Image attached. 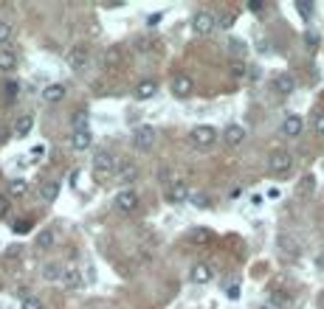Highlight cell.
I'll list each match as a JSON object with an SVG mask.
<instances>
[{
    "label": "cell",
    "instance_id": "9",
    "mask_svg": "<svg viewBox=\"0 0 324 309\" xmlns=\"http://www.w3.org/2000/svg\"><path fill=\"white\" fill-rule=\"evenodd\" d=\"M116 177H119V183H122V186H130V183L138 180V166L132 163V160H119Z\"/></svg>",
    "mask_w": 324,
    "mask_h": 309
},
{
    "label": "cell",
    "instance_id": "29",
    "mask_svg": "<svg viewBox=\"0 0 324 309\" xmlns=\"http://www.w3.org/2000/svg\"><path fill=\"white\" fill-rule=\"evenodd\" d=\"M313 174H305V177H302V180H299V194H302V197H307V194H310V191H313Z\"/></svg>",
    "mask_w": 324,
    "mask_h": 309
},
{
    "label": "cell",
    "instance_id": "19",
    "mask_svg": "<svg viewBox=\"0 0 324 309\" xmlns=\"http://www.w3.org/2000/svg\"><path fill=\"white\" fill-rule=\"evenodd\" d=\"M192 281L194 284H209L211 281V267L209 264H194L192 267Z\"/></svg>",
    "mask_w": 324,
    "mask_h": 309
},
{
    "label": "cell",
    "instance_id": "2",
    "mask_svg": "<svg viewBox=\"0 0 324 309\" xmlns=\"http://www.w3.org/2000/svg\"><path fill=\"white\" fill-rule=\"evenodd\" d=\"M189 141H192V146H197V149H209V146L217 144V129L209 127V124H197V127L189 132Z\"/></svg>",
    "mask_w": 324,
    "mask_h": 309
},
{
    "label": "cell",
    "instance_id": "20",
    "mask_svg": "<svg viewBox=\"0 0 324 309\" xmlns=\"http://www.w3.org/2000/svg\"><path fill=\"white\" fill-rule=\"evenodd\" d=\"M60 189H62V186H60L57 180H48L43 189H40V197H43L45 203H54V200L60 197Z\"/></svg>",
    "mask_w": 324,
    "mask_h": 309
},
{
    "label": "cell",
    "instance_id": "38",
    "mask_svg": "<svg viewBox=\"0 0 324 309\" xmlns=\"http://www.w3.org/2000/svg\"><path fill=\"white\" fill-rule=\"evenodd\" d=\"M45 278H48V281H54V278H62L60 267H57V264H48V267H45Z\"/></svg>",
    "mask_w": 324,
    "mask_h": 309
},
{
    "label": "cell",
    "instance_id": "1",
    "mask_svg": "<svg viewBox=\"0 0 324 309\" xmlns=\"http://www.w3.org/2000/svg\"><path fill=\"white\" fill-rule=\"evenodd\" d=\"M116 169H119V160H116V154L110 152V149H99V152L93 154V177H96L99 183H105L107 177H113Z\"/></svg>",
    "mask_w": 324,
    "mask_h": 309
},
{
    "label": "cell",
    "instance_id": "4",
    "mask_svg": "<svg viewBox=\"0 0 324 309\" xmlns=\"http://www.w3.org/2000/svg\"><path fill=\"white\" fill-rule=\"evenodd\" d=\"M132 146H135L138 152H152V146H155V129L152 127H135V132H132Z\"/></svg>",
    "mask_w": 324,
    "mask_h": 309
},
{
    "label": "cell",
    "instance_id": "43",
    "mask_svg": "<svg viewBox=\"0 0 324 309\" xmlns=\"http://www.w3.org/2000/svg\"><path fill=\"white\" fill-rule=\"evenodd\" d=\"M107 9H122V6H127V3H124V0H110V3H105Z\"/></svg>",
    "mask_w": 324,
    "mask_h": 309
},
{
    "label": "cell",
    "instance_id": "3",
    "mask_svg": "<svg viewBox=\"0 0 324 309\" xmlns=\"http://www.w3.org/2000/svg\"><path fill=\"white\" fill-rule=\"evenodd\" d=\"M290 166H293V157H290V152H285V149H273V152L268 154V169H271V174H276V177H285V174L290 172Z\"/></svg>",
    "mask_w": 324,
    "mask_h": 309
},
{
    "label": "cell",
    "instance_id": "37",
    "mask_svg": "<svg viewBox=\"0 0 324 309\" xmlns=\"http://www.w3.org/2000/svg\"><path fill=\"white\" fill-rule=\"evenodd\" d=\"M23 309H43V304H40V298L28 295V298H23Z\"/></svg>",
    "mask_w": 324,
    "mask_h": 309
},
{
    "label": "cell",
    "instance_id": "36",
    "mask_svg": "<svg viewBox=\"0 0 324 309\" xmlns=\"http://www.w3.org/2000/svg\"><path fill=\"white\" fill-rule=\"evenodd\" d=\"M28 231H31V219H17V222H14V233L26 236Z\"/></svg>",
    "mask_w": 324,
    "mask_h": 309
},
{
    "label": "cell",
    "instance_id": "10",
    "mask_svg": "<svg viewBox=\"0 0 324 309\" xmlns=\"http://www.w3.org/2000/svg\"><path fill=\"white\" fill-rule=\"evenodd\" d=\"M273 87V93H279V96H290L293 90H296V79L290 76V73H276L271 82Z\"/></svg>",
    "mask_w": 324,
    "mask_h": 309
},
{
    "label": "cell",
    "instance_id": "39",
    "mask_svg": "<svg viewBox=\"0 0 324 309\" xmlns=\"http://www.w3.org/2000/svg\"><path fill=\"white\" fill-rule=\"evenodd\" d=\"M9 208H11V200L6 197V194H0V219L9 214Z\"/></svg>",
    "mask_w": 324,
    "mask_h": 309
},
{
    "label": "cell",
    "instance_id": "34",
    "mask_svg": "<svg viewBox=\"0 0 324 309\" xmlns=\"http://www.w3.org/2000/svg\"><path fill=\"white\" fill-rule=\"evenodd\" d=\"M243 6H246L248 11H254V14H262V11H265V3H262V0H246Z\"/></svg>",
    "mask_w": 324,
    "mask_h": 309
},
{
    "label": "cell",
    "instance_id": "42",
    "mask_svg": "<svg viewBox=\"0 0 324 309\" xmlns=\"http://www.w3.org/2000/svg\"><path fill=\"white\" fill-rule=\"evenodd\" d=\"M6 93H9V99H14L20 93V85L17 82H6Z\"/></svg>",
    "mask_w": 324,
    "mask_h": 309
},
{
    "label": "cell",
    "instance_id": "40",
    "mask_svg": "<svg viewBox=\"0 0 324 309\" xmlns=\"http://www.w3.org/2000/svg\"><path fill=\"white\" fill-rule=\"evenodd\" d=\"M305 43H307V48H319V34L316 31H305Z\"/></svg>",
    "mask_w": 324,
    "mask_h": 309
},
{
    "label": "cell",
    "instance_id": "44",
    "mask_svg": "<svg viewBox=\"0 0 324 309\" xmlns=\"http://www.w3.org/2000/svg\"><path fill=\"white\" fill-rule=\"evenodd\" d=\"M161 23V14H149V20H147V26L152 28V26H158Z\"/></svg>",
    "mask_w": 324,
    "mask_h": 309
},
{
    "label": "cell",
    "instance_id": "24",
    "mask_svg": "<svg viewBox=\"0 0 324 309\" xmlns=\"http://www.w3.org/2000/svg\"><path fill=\"white\" fill-rule=\"evenodd\" d=\"M288 304V292H282V290H273L271 295H268V307H273V309H282Z\"/></svg>",
    "mask_w": 324,
    "mask_h": 309
},
{
    "label": "cell",
    "instance_id": "7",
    "mask_svg": "<svg viewBox=\"0 0 324 309\" xmlns=\"http://www.w3.org/2000/svg\"><path fill=\"white\" fill-rule=\"evenodd\" d=\"M169 90H172V96H175V99H189V96H192V90H194L192 76H189V73H178V76L172 79Z\"/></svg>",
    "mask_w": 324,
    "mask_h": 309
},
{
    "label": "cell",
    "instance_id": "46",
    "mask_svg": "<svg viewBox=\"0 0 324 309\" xmlns=\"http://www.w3.org/2000/svg\"><path fill=\"white\" fill-rule=\"evenodd\" d=\"M262 309H273V307H262Z\"/></svg>",
    "mask_w": 324,
    "mask_h": 309
},
{
    "label": "cell",
    "instance_id": "22",
    "mask_svg": "<svg viewBox=\"0 0 324 309\" xmlns=\"http://www.w3.org/2000/svg\"><path fill=\"white\" fill-rule=\"evenodd\" d=\"M31 129H34V115H23V118L17 121V127H14V135H17V138H26Z\"/></svg>",
    "mask_w": 324,
    "mask_h": 309
},
{
    "label": "cell",
    "instance_id": "13",
    "mask_svg": "<svg viewBox=\"0 0 324 309\" xmlns=\"http://www.w3.org/2000/svg\"><path fill=\"white\" fill-rule=\"evenodd\" d=\"M155 93H158L155 79H141L138 85H135V99H138V102H147V99H152Z\"/></svg>",
    "mask_w": 324,
    "mask_h": 309
},
{
    "label": "cell",
    "instance_id": "25",
    "mask_svg": "<svg viewBox=\"0 0 324 309\" xmlns=\"http://www.w3.org/2000/svg\"><path fill=\"white\" fill-rule=\"evenodd\" d=\"M189 239H192L194 245H206V242L211 239V231L209 228H194V231L189 233Z\"/></svg>",
    "mask_w": 324,
    "mask_h": 309
},
{
    "label": "cell",
    "instance_id": "23",
    "mask_svg": "<svg viewBox=\"0 0 324 309\" xmlns=\"http://www.w3.org/2000/svg\"><path fill=\"white\" fill-rule=\"evenodd\" d=\"M279 248L285 250V256H293V258L299 256V245H296L293 239H290V236H285V233L279 236Z\"/></svg>",
    "mask_w": 324,
    "mask_h": 309
},
{
    "label": "cell",
    "instance_id": "15",
    "mask_svg": "<svg viewBox=\"0 0 324 309\" xmlns=\"http://www.w3.org/2000/svg\"><path fill=\"white\" fill-rule=\"evenodd\" d=\"M302 127H305L302 115H288V118L282 121V132H285L288 138H296L299 132H302Z\"/></svg>",
    "mask_w": 324,
    "mask_h": 309
},
{
    "label": "cell",
    "instance_id": "17",
    "mask_svg": "<svg viewBox=\"0 0 324 309\" xmlns=\"http://www.w3.org/2000/svg\"><path fill=\"white\" fill-rule=\"evenodd\" d=\"M14 68H17V53L9 51V48H3V51H0V70L9 73V70H14Z\"/></svg>",
    "mask_w": 324,
    "mask_h": 309
},
{
    "label": "cell",
    "instance_id": "33",
    "mask_svg": "<svg viewBox=\"0 0 324 309\" xmlns=\"http://www.w3.org/2000/svg\"><path fill=\"white\" fill-rule=\"evenodd\" d=\"M228 70H231V76H234V79H243V76H246V65H243L240 59L231 62V65H228Z\"/></svg>",
    "mask_w": 324,
    "mask_h": 309
},
{
    "label": "cell",
    "instance_id": "5",
    "mask_svg": "<svg viewBox=\"0 0 324 309\" xmlns=\"http://www.w3.org/2000/svg\"><path fill=\"white\" fill-rule=\"evenodd\" d=\"M214 28H217V20H214V14H209V11H197L192 17V31L197 37H209Z\"/></svg>",
    "mask_w": 324,
    "mask_h": 309
},
{
    "label": "cell",
    "instance_id": "18",
    "mask_svg": "<svg viewBox=\"0 0 324 309\" xmlns=\"http://www.w3.org/2000/svg\"><path fill=\"white\" fill-rule=\"evenodd\" d=\"M43 99L48 104H57V102H62V99H65V87L62 85H48L43 90Z\"/></svg>",
    "mask_w": 324,
    "mask_h": 309
},
{
    "label": "cell",
    "instance_id": "21",
    "mask_svg": "<svg viewBox=\"0 0 324 309\" xmlns=\"http://www.w3.org/2000/svg\"><path fill=\"white\" fill-rule=\"evenodd\" d=\"M54 242H57V236H54L51 228H45V231H40V236H37V250H51L54 248Z\"/></svg>",
    "mask_w": 324,
    "mask_h": 309
},
{
    "label": "cell",
    "instance_id": "14",
    "mask_svg": "<svg viewBox=\"0 0 324 309\" xmlns=\"http://www.w3.org/2000/svg\"><path fill=\"white\" fill-rule=\"evenodd\" d=\"M82 281H85V275L79 273L76 267H70V270H65V273H62V287H65V290H79V287H82Z\"/></svg>",
    "mask_w": 324,
    "mask_h": 309
},
{
    "label": "cell",
    "instance_id": "47",
    "mask_svg": "<svg viewBox=\"0 0 324 309\" xmlns=\"http://www.w3.org/2000/svg\"><path fill=\"white\" fill-rule=\"evenodd\" d=\"M0 177H3V172H0Z\"/></svg>",
    "mask_w": 324,
    "mask_h": 309
},
{
    "label": "cell",
    "instance_id": "11",
    "mask_svg": "<svg viewBox=\"0 0 324 309\" xmlns=\"http://www.w3.org/2000/svg\"><path fill=\"white\" fill-rule=\"evenodd\" d=\"M189 197H192V194H189V186H186L184 180H175V183L167 189V200L172 203V206H178V203H186Z\"/></svg>",
    "mask_w": 324,
    "mask_h": 309
},
{
    "label": "cell",
    "instance_id": "6",
    "mask_svg": "<svg viewBox=\"0 0 324 309\" xmlns=\"http://www.w3.org/2000/svg\"><path fill=\"white\" fill-rule=\"evenodd\" d=\"M68 62H70V68L76 70V73H82V70L90 65V48L88 45H73L68 53Z\"/></svg>",
    "mask_w": 324,
    "mask_h": 309
},
{
    "label": "cell",
    "instance_id": "41",
    "mask_svg": "<svg viewBox=\"0 0 324 309\" xmlns=\"http://www.w3.org/2000/svg\"><path fill=\"white\" fill-rule=\"evenodd\" d=\"M217 26H220V28H231V26H234V14H223Z\"/></svg>",
    "mask_w": 324,
    "mask_h": 309
},
{
    "label": "cell",
    "instance_id": "35",
    "mask_svg": "<svg viewBox=\"0 0 324 309\" xmlns=\"http://www.w3.org/2000/svg\"><path fill=\"white\" fill-rule=\"evenodd\" d=\"M313 129H316V135H324V110H319L313 115Z\"/></svg>",
    "mask_w": 324,
    "mask_h": 309
},
{
    "label": "cell",
    "instance_id": "27",
    "mask_svg": "<svg viewBox=\"0 0 324 309\" xmlns=\"http://www.w3.org/2000/svg\"><path fill=\"white\" fill-rule=\"evenodd\" d=\"M189 203H192L194 208H209V206H211L209 194H203V191H194L192 197H189Z\"/></svg>",
    "mask_w": 324,
    "mask_h": 309
},
{
    "label": "cell",
    "instance_id": "30",
    "mask_svg": "<svg viewBox=\"0 0 324 309\" xmlns=\"http://www.w3.org/2000/svg\"><path fill=\"white\" fill-rule=\"evenodd\" d=\"M88 129V112H76L73 115V132H85Z\"/></svg>",
    "mask_w": 324,
    "mask_h": 309
},
{
    "label": "cell",
    "instance_id": "16",
    "mask_svg": "<svg viewBox=\"0 0 324 309\" xmlns=\"http://www.w3.org/2000/svg\"><path fill=\"white\" fill-rule=\"evenodd\" d=\"M90 144H93L90 129H85V132H73V135H70V146H73L76 152H85V149H90Z\"/></svg>",
    "mask_w": 324,
    "mask_h": 309
},
{
    "label": "cell",
    "instance_id": "45",
    "mask_svg": "<svg viewBox=\"0 0 324 309\" xmlns=\"http://www.w3.org/2000/svg\"><path fill=\"white\" fill-rule=\"evenodd\" d=\"M237 295H240V290H237V287H228V298L237 301Z\"/></svg>",
    "mask_w": 324,
    "mask_h": 309
},
{
    "label": "cell",
    "instance_id": "8",
    "mask_svg": "<svg viewBox=\"0 0 324 309\" xmlns=\"http://www.w3.org/2000/svg\"><path fill=\"white\" fill-rule=\"evenodd\" d=\"M113 206L119 208L122 214H130V211H135V208H138V194H135L132 189H124V191H119V194H116V203H113Z\"/></svg>",
    "mask_w": 324,
    "mask_h": 309
},
{
    "label": "cell",
    "instance_id": "26",
    "mask_svg": "<svg viewBox=\"0 0 324 309\" xmlns=\"http://www.w3.org/2000/svg\"><path fill=\"white\" fill-rule=\"evenodd\" d=\"M119 62H122V51H119V48H110V51L105 53V68L110 70V68H116Z\"/></svg>",
    "mask_w": 324,
    "mask_h": 309
},
{
    "label": "cell",
    "instance_id": "32",
    "mask_svg": "<svg viewBox=\"0 0 324 309\" xmlns=\"http://www.w3.org/2000/svg\"><path fill=\"white\" fill-rule=\"evenodd\" d=\"M11 34H14V28L6 23V20H0V45H6L11 40Z\"/></svg>",
    "mask_w": 324,
    "mask_h": 309
},
{
    "label": "cell",
    "instance_id": "31",
    "mask_svg": "<svg viewBox=\"0 0 324 309\" xmlns=\"http://www.w3.org/2000/svg\"><path fill=\"white\" fill-rule=\"evenodd\" d=\"M293 6H296V11H299L305 20H310V14H313V3H307V0H296Z\"/></svg>",
    "mask_w": 324,
    "mask_h": 309
},
{
    "label": "cell",
    "instance_id": "12",
    "mask_svg": "<svg viewBox=\"0 0 324 309\" xmlns=\"http://www.w3.org/2000/svg\"><path fill=\"white\" fill-rule=\"evenodd\" d=\"M223 141H226L228 146H240L246 141V129L240 127V124H228V127L223 129Z\"/></svg>",
    "mask_w": 324,
    "mask_h": 309
},
{
    "label": "cell",
    "instance_id": "28",
    "mask_svg": "<svg viewBox=\"0 0 324 309\" xmlns=\"http://www.w3.org/2000/svg\"><path fill=\"white\" fill-rule=\"evenodd\" d=\"M28 191V183L26 180H11V186H9V194L11 197H23Z\"/></svg>",
    "mask_w": 324,
    "mask_h": 309
}]
</instances>
